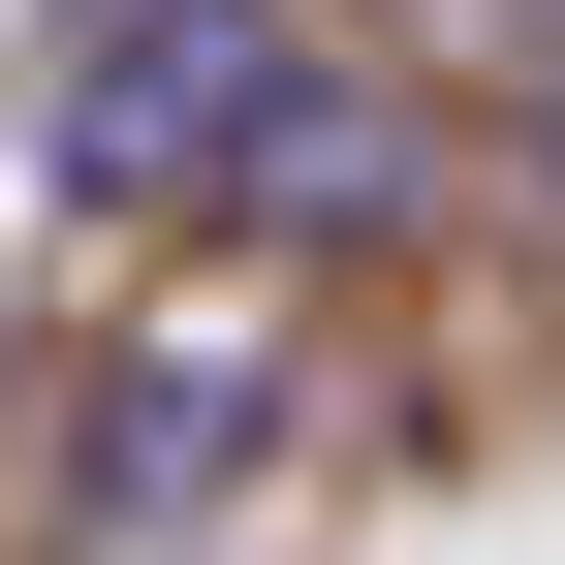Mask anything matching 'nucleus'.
Listing matches in <instances>:
<instances>
[{
  "label": "nucleus",
  "instance_id": "f257e3e1",
  "mask_svg": "<svg viewBox=\"0 0 565 565\" xmlns=\"http://www.w3.org/2000/svg\"><path fill=\"white\" fill-rule=\"evenodd\" d=\"M32 158H63V221H221V252H377L408 221V126L315 0H95Z\"/></svg>",
  "mask_w": 565,
  "mask_h": 565
},
{
  "label": "nucleus",
  "instance_id": "f03ea898",
  "mask_svg": "<svg viewBox=\"0 0 565 565\" xmlns=\"http://www.w3.org/2000/svg\"><path fill=\"white\" fill-rule=\"evenodd\" d=\"M534 126H565V0H534Z\"/></svg>",
  "mask_w": 565,
  "mask_h": 565
}]
</instances>
